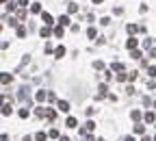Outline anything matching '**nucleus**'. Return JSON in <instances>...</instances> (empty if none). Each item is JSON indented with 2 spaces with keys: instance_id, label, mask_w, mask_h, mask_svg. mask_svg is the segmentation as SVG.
<instances>
[{
  "instance_id": "1",
  "label": "nucleus",
  "mask_w": 156,
  "mask_h": 141,
  "mask_svg": "<svg viewBox=\"0 0 156 141\" xmlns=\"http://www.w3.org/2000/svg\"><path fill=\"white\" fill-rule=\"evenodd\" d=\"M57 109H59L61 113H67V111H69V102H67V100H61V102L57 104Z\"/></svg>"
},
{
  "instance_id": "2",
  "label": "nucleus",
  "mask_w": 156,
  "mask_h": 141,
  "mask_svg": "<svg viewBox=\"0 0 156 141\" xmlns=\"http://www.w3.org/2000/svg\"><path fill=\"white\" fill-rule=\"evenodd\" d=\"M41 20H43V24H46V26H52V24H54V22H52V15L46 13V11L41 13Z\"/></svg>"
},
{
  "instance_id": "3",
  "label": "nucleus",
  "mask_w": 156,
  "mask_h": 141,
  "mask_svg": "<svg viewBox=\"0 0 156 141\" xmlns=\"http://www.w3.org/2000/svg\"><path fill=\"white\" fill-rule=\"evenodd\" d=\"M18 115L22 117V120H26V117H28V115H30V106H22V109H20V113H18Z\"/></svg>"
},
{
  "instance_id": "4",
  "label": "nucleus",
  "mask_w": 156,
  "mask_h": 141,
  "mask_svg": "<svg viewBox=\"0 0 156 141\" xmlns=\"http://www.w3.org/2000/svg\"><path fill=\"white\" fill-rule=\"evenodd\" d=\"M59 24H61V26H69V24H72L69 15H61V18H59Z\"/></svg>"
},
{
  "instance_id": "5",
  "label": "nucleus",
  "mask_w": 156,
  "mask_h": 141,
  "mask_svg": "<svg viewBox=\"0 0 156 141\" xmlns=\"http://www.w3.org/2000/svg\"><path fill=\"white\" fill-rule=\"evenodd\" d=\"M46 95H48V93L43 91V89H39V91L35 93V100H37V102H43V100H46Z\"/></svg>"
},
{
  "instance_id": "6",
  "label": "nucleus",
  "mask_w": 156,
  "mask_h": 141,
  "mask_svg": "<svg viewBox=\"0 0 156 141\" xmlns=\"http://www.w3.org/2000/svg\"><path fill=\"white\" fill-rule=\"evenodd\" d=\"M143 117H145V122H147V124H154V122H156V115H154L152 111H147V113H145Z\"/></svg>"
},
{
  "instance_id": "7",
  "label": "nucleus",
  "mask_w": 156,
  "mask_h": 141,
  "mask_svg": "<svg viewBox=\"0 0 156 141\" xmlns=\"http://www.w3.org/2000/svg\"><path fill=\"white\" fill-rule=\"evenodd\" d=\"M126 48H128V50H135V48H137V39H135V37H130V39L126 41Z\"/></svg>"
},
{
  "instance_id": "8",
  "label": "nucleus",
  "mask_w": 156,
  "mask_h": 141,
  "mask_svg": "<svg viewBox=\"0 0 156 141\" xmlns=\"http://www.w3.org/2000/svg\"><path fill=\"white\" fill-rule=\"evenodd\" d=\"M65 52H67V50H65L63 46H59L57 50H54V54H57V59H63V56H65Z\"/></svg>"
},
{
  "instance_id": "9",
  "label": "nucleus",
  "mask_w": 156,
  "mask_h": 141,
  "mask_svg": "<svg viewBox=\"0 0 156 141\" xmlns=\"http://www.w3.org/2000/svg\"><path fill=\"white\" fill-rule=\"evenodd\" d=\"M39 35H41L43 39H48V37H50V26H43L41 31H39Z\"/></svg>"
},
{
  "instance_id": "10",
  "label": "nucleus",
  "mask_w": 156,
  "mask_h": 141,
  "mask_svg": "<svg viewBox=\"0 0 156 141\" xmlns=\"http://www.w3.org/2000/svg\"><path fill=\"white\" fill-rule=\"evenodd\" d=\"M46 113H48V109H43V106H37L35 115H37V117H46Z\"/></svg>"
},
{
  "instance_id": "11",
  "label": "nucleus",
  "mask_w": 156,
  "mask_h": 141,
  "mask_svg": "<svg viewBox=\"0 0 156 141\" xmlns=\"http://www.w3.org/2000/svg\"><path fill=\"white\" fill-rule=\"evenodd\" d=\"M46 117H48V122H54V117H57V111H54V109H48Z\"/></svg>"
},
{
  "instance_id": "12",
  "label": "nucleus",
  "mask_w": 156,
  "mask_h": 141,
  "mask_svg": "<svg viewBox=\"0 0 156 141\" xmlns=\"http://www.w3.org/2000/svg\"><path fill=\"white\" fill-rule=\"evenodd\" d=\"M63 33H65V26H57V28H54V35H57V37H63Z\"/></svg>"
},
{
  "instance_id": "13",
  "label": "nucleus",
  "mask_w": 156,
  "mask_h": 141,
  "mask_svg": "<svg viewBox=\"0 0 156 141\" xmlns=\"http://www.w3.org/2000/svg\"><path fill=\"white\" fill-rule=\"evenodd\" d=\"M11 111H13V109H11V104H9V102L2 106V115H4V117H7V115H11Z\"/></svg>"
},
{
  "instance_id": "14",
  "label": "nucleus",
  "mask_w": 156,
  "mask_h": 141,
  "mask_svg": "<svg viewBox=\"0 0 156 141\" xmlns=\"http://www.w3.org/2000/svg\"><path fill=\"white\" fill-rule=\"evenodd\" d=\"M85 130H89V132H91V130H96V122H91V120H89V122L85 124Z\"/></svg>"
},
{
  "instance_id": "15",
  "label": "nucleus",
  "mask_w": 156,
  "mask_h": 141,
  "mask_svg": "<svg viewBox=\"0 0 156 141\" xmlns=\"http://www.w3.org/2000/svg\"><path fill=\"white\" fill-rule=\"evenodd\" d=\"M96 35H98V31H96V28L91 26V28L87 31V37H89V39H96Z\"/></svg>"
},
{
  "instance_id": "16",
  "label": "nucleus",
  "mask_w": 156,
  "mask_h": 141,
  "mask_svg": "<svg viewBox=\"0 0 156 141\" xmlns=\"http://www.w3.org/2000/svg\"><path fill=\"white\" fill-rule=\"evenodd\" d=\"M65 126H67V128H74V126H76V120H74V117H67V120H65Z\"/></svg>"
},
{
  "instance_id": "17",
  "label": "nucleus",
  "mask_w": 156,
  "mask_h": 141,
  "mask_svg": "<svg viewBox=\"0 0 156 141\" xmlns=\"http://www.w3.org/2000/svg\"><path fill=\"white\" fill-rule=\"evenodd\" d=\"M18 37H20V39L26 37V28H24V26H18Z\"/></svg>"
},
{
  "instance_id": "18",
  "label": "nucleus",
  "mask_w": 156,
  "mask_h": 141,
  "mask_svg": "<svg viewBox=\"0 0 156 141\" xmlns=\"http://www.w3.org/2000/svg\"><path fill=\"white\" fill-rule=\"evenodd\" d=\"M46 139H48L46 132H37V135H35V141H46Z\"/></svg>"
},
{
  "instance_id": "19",
  "label": "nucleus",
  "mask_w": 156,
  "mask_h": 141,
  "mask_svg": "<svg viewBox=\"0 0 156 141\" xmlns=\"http://www.w3.org/2000/svg\"><path fill=\"white\" fill-rule=\"evenodd\" d=\"M67 11H69V13H76V11H78V4H76V2H69V4H67Z\"/></svg>"
},
{
  "instance_id": "20",
  "label": "nucleus",
  "mask_w": 156,
  "mask_h": 141,
  "mask_svg": "<svg viewBox=\"0 0 156 141\" xmlns=\"http://www.w3.org/2000/svg\"><path fill=\"white\" fill-rule=\"evenodd\" d=\"M30 11H33V13H41V4H39V2H35V4L30 7Z\"/></svg>"
},
{
  "instance_id": "21",
  "label": "nucleus",
  "mask_w": 156,
  "mask_h": 141,
  "mask_svg": "<svg viewBox=\"0 0 156 141\" xmlns=\"http://www.w3.org/2000/svg\"><path fill=\"white\" fill-rule=\"evenodd\" d=\"M126 78H128V72H119V74H117V80L119 83H124Z\"/></svg>"
},
{
  "instance_id": "22",
  "label": "nucleus",
  "mask_w": 156,
  "mask_h": 141,
  "mask_svg": "<svg viewBox=\"0 0 156 141\" xmlns=\"http://www.w3.org/2000/svg\"><path fill=\"white\" fill-rule=\"evenodd\" d=\"M135 132H137V135H143V132H145V126H141V124H137V126H135Z\"/></svg>"
},
{
  "instance_id": "23",
  "label": "nucleus",
  "mask_w": 156,
  "mask_h": 141,
  "mask_svg": "<svg viewBox=\"0 0 156 141\" xmlns=\"http://www.w3.org/2000/svg\"><path fill=\"white\" fill-rule=\"evenodd\" d=\"M111 67H113V72H124V65H121V63H113Z\"/></svg>"
},
{
  "instance_id": "24",
  "label": "nucleus",
  "mask_w": 156,
  "mask_h": 141,
  "mask_svg": "<svg viewBox=\"0 0 156 141\" xmlns=\"http://www.w3.org/2000/svg\"><path fill=\"white\" fill-rule=\"evenodd\" d=\"M9 83H11V76L4 72V74H2V85H9Z\"/></svg>"
},
{
  "instance_id": "25",
  "label": "nucleus",
  "mask_w": 156,
  "mask_h": 141,
  "mask_svg": "<svg viewBox=\"0 0 156 141\" xmlns=\"http://www.w3.org/2000/svg\"><path fill=\"white\" fill-rule=\"evenodd\" d=\"M48 137H52V139H57V137H59V130H57V128H52V130H50V132H48Z\"/></svg>"
},
{
  "instance_id": "26",
  "label": "nucleus",
  "mask_w": 156,
  "mask_h": 141,
  "mask_svg": "<svg viewBox=\"0 0 156 141\" xmlns=\"http://www.w3.org/2000/svg\"><path fill=\"white\" fill-rule=\"evenodd\" d=\"M132 120H137V122L141 120V111H132Z\"/></svg>"
},
{
  "instance_id": "27",
  "label": "nucleus",
  "mask_w": 156,
  "mask_h": 141,
  "mask_svg": "<svg viewBox=\"0 0 156 141\" xmlns=\"http://www.w3.org/2000/svg\"><path fill=\"white\" fill-rule=\"evenodd\" d=\"M18 18H20V20H26V11H24V9L18 11Z\"/></svg>"
},
{
  "instance_id": "28",
  "label": "nucleus",
  "mask_w": 156,
  "mask_h": 141,
  "mask_svg": "<svg viewBox=\"0 0 156 141\" xmlns=\"http://www.w3.org/2000/svg\"><path fill=\"white\" fill-rule=\"evenodd\" d=\"M93 67H96V70H104V63H102V61H96V63H93Z\"/></svg>"
},
{
  "instance_id": "29",
  "label": "nucleus",
  "mask_w": 156,
  "mask_h": 141,
  "mask_svg": "<svg viewBox=\"0 0 156 141\" xmlns=\"http://www.w3.org/2000/svg\"><path fill=\"white\" fill-rule=\"evenodd\" d=\"M18 4H20L22 9H24V7H28V0H18Z\"/></svg>"
},
{
  "instance_id": "30",
  "label": "nucleus",
  "mask_w": 156,
  "mask_h": 141,
  "mask_svg": "<svg viewBox=\"0 0 156 141\" xmlns=\"http://www.w3.org/2000/svg\"><path fill=\"white\" fill-rule=\"evenodd\" d=\"M132 59H141V52H139V50H132Z\"/></svg>"
},
{
  "instance_id": "31",
  "label": "nucleus",
  "mask_w": 156,
  "mask_h": 141,
  "mask_svg": "<svg viewBox=\"0 0 156 141\" xmlns=\"http://www.w3.org/2000/svg\"><path fill=\"white\" fill-rule=\"evenodd\" d=\"M137 76H139L137 72H130V74H128V78H130V80H137Z\"/></svg>"
},
{
  "instance_id": "32",
  "label": "nucleus",
  "mask_w": 156,
  "mask_h": 141,
  "mask_svg": "<svg viewBox=\"0 0 156 141\" xmlns=\"http://www.w3.org/2000/svg\"><path fill=\"white\" fill-rule=\"evenodd\" d=\"M150 78H156V67H150Z\"/></svg>"
},
{
  "instance_id": "33",
  "label": "nucleus",
  "mask_w": 156,
  "mask_h": 141,
  "mask_svg": "<svg viewBox=\"0 0 156 141\" xmlns=\"http://www.w3.org/2000/svg\"><path fill=\"white\" fill-rule=\"evenodd\" d=\"M150 59H156V48H154V50H150Z\"/></svg>"
},
{
  "instance_id": "34",
  "label": "nucleus",
  "mask_w": 156,
  "mask_h": 141,
  "mask_svg": "<svg viewBox=\"0 0 156 141\" xmlns=\"http://www.w3.org/2000/svg\"><path fill=\"white\" fill-rule=\"evenodd\" d=\"M124 141H135V137H124Z\"/></svg>"
},
{
  "instance_id": "35",
  "label": "nucleus",
  "mask_w": 156,
  "mask_h": 141,
  "mask_svg": "<svg viewBox=\"0 0 156 141\" xmlns=\"http://www.w3.org/2000/svg\"><path fill=\"white\" fill-rule=\"evenodd\" d=\"M104 2V0H93V4H102Z\"/></svg>"
},
{
  "instance_id": "36",
  "label": "nucleus",
  "mask_w": 156,
  "mask_h": 141,
  "mask_svg": "<svg viewBox=\"0 0 156 141\" xmlns=\"http://www.w3.org/2000/svg\"><path fill=\"white\" fill-rule=\"evenodd\" d=\"M143 141H152V139H150V137H143Z\"/></svg>"
},
{
  "instance_id": "37",
  "label": "nucleus",
  "mask_w": 156,
  "mask_h": 141,
  "mask_svg": "<svg viewBox=\"0 0 156 141\" xmlns=\"http://www.w3.org/2000/svg\"><path fill=\"white\" fill-rule=\"evenodd\" d=\"M154 109H156V100H154Z\"/></svg>"
},
{
  "instance_id": "38",
  "label": "nucleus",
  "mask_w": 156,
  "mask_h": 141,
  "mask_svg": "<svg viewBox=\"0 0 156 141\" xmlns=\"http://www.w3.org/2000/svg\"><path fill=\"white\" fill-rule=\"evenodd\" d=\"M154 141H156V137H154Z\"/></svg>"
}]
</instances>
